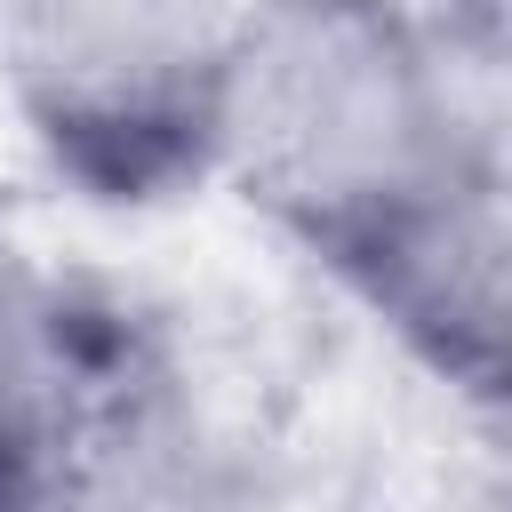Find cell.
<instances>
[{"instance_id": "cell-1", "label": "cell", "mask_w": 512, "mask_h": 512, "mask_svg": "<svg viewBox=\"0 0 512 512\" xmlns=\"http://www.w3.org/2000/svg\"><path fill=\"white\" fill-rule=\"evenodd\" d=\"M440 32L408 0H240L208 176L344 280L488 176Z\"/></svg>"}, {"instance_id": "cell-2", "label": "cell", "mask_w": 512, "mask_h": 512, "mask_svg": "<svg viewBox=\"0 0 512 512\" xmlns=\"http://www.w3.org/2000/svg\"><path fill=\"white\" fill-rule=\"evenodd\" d=\"M240 0H8L24 136L88 200L144 208L208 176Z\"/></svg>"}, {"instance_id": "cell-3", "label": "cell", "mask_w": 512, "mask_h": 512, "mask_svg": "<svg viewBox=\"0 0 512 512\" xmlns=\"http://www.w3.org/2000/svg\"><path fill=\"white\" fill-rule=\"evenodd\" d=\"M352 288L392 320V336L432 360L448 384L496 400L504 392V184L496 168L424 208L384 256L352 272Z\"/></svg>"}, {"instance_id": "cell-4", "label": "cell", "mask_w": 512, "mask_h": 512, "mask_svg": "<svg viewBox=\"0 0 512 512\" xmlns=\"http://www.w3.org/2000/svg\"><path fill=\"white\" fill-rule=\"evenodd\" d=\"M88 432V344L64 288L0 240V512H32L64 488Z\"/></svg>"}]
</instances>
